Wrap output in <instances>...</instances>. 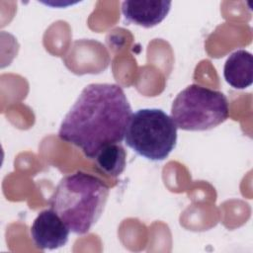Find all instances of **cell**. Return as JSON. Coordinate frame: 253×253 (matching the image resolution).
Segmentation results:
<instances>
[{
    "label": "cell",
    "mask_w": 253,
    "mask_h": 253,
    "mask_svg": "<svg viewBox=\"0 0 253 253\" xmlns=\"http://www.w3.org/2000/svg\"><path fill=\"white\" fill-rule=\"evenodd\" d=\"M94 158L98 169L111 177L120 176L126 165V152L121 143L103 147Z\"/></svg>",
    "instance_id": "obj_8"
},
{
    "label": "cell",
    "mask_w": 253,
    "mask_h": 253,
    "mask_svg": "<svg viewBox=\"0 0 253 253\" xmlns=\"http://www.w3.org/2000/svg\"><path fill=\"white\" fill-rule=\"evenodd\" d=\"M132 115L123 88L117 84L87 85L61 122L60 139L94 158L105 146L121 143Z\"/></svg>",
    "instance_id": "obj_1"
},
{
    "label": "cell",
    "mask_w": 253,
    "mask_h": 253,
    "mask_svg": "<svg viewBox=\"0 0 253 253\" xmlns=\"http://www.w3.org/2000/svg\"><path fill=\"white\" fill-rule=\"evenodd\" d=\"M253 57L245 49L232 52L226 59L223 67L225 81L235 89H244L252 84Z\"/></svg>",
    "instance_id": "obj_7"
},
{
    "label": "cell",
    "mask_w": 253,
    "mask_h": 253,
    "mask_svg": "<svg viewBox=\"0 0 253 253\" xmlns=\"http://www.w3.org/2000/svg\"><path fill=\"white\" fill-rule=\"evenodd\" d=\"M109 196L98 177L81 171L63 177L49 200L52 209L75 234H85L100 218Z\"/></svg>",
    "instance_id": "obj_2"
},
{
    "label": "cell",
    "mask_w": 253,
    "mask_h": 253,
    "mask_svg": "<svg viewBox=\"0 0 253 253\" xmlns=\"http://www.w3.org/2000/svg\"><path fill=\"white\" fill-rule=\"evenodd\" d=\"M70 229L61 217L52 210L42 211L31 226V236L41 250H54L64 246Z\"/></svg>",
    "instance_id": "obj_5"
},
{
    "label": "cell",
    "mask_w": 253,
    "mask_h": 253,
    "mask_svg": "<svg viewBox=\"0 0 253 253\" xmlns=\"http://www.w3.org/2000/svg\"><path fill=\"white\" fill-rule=\"evenodd\" d=\"M170 1L164 0H126L122 3L125 19L143 28H152L160 24L168 15Z\"/></svg>",
    "instance_id": "obj_6"
},
{
    "label": "cell",
    "mask_w": 253,
    "mask_h": 253,
    "mask_svg": "<svg viewBox=\"0 0 253 253\" xmlns=\"http://www.w3.org/2000/svg\"><path fill=\"white\" fill-rule=\"evenodd\" d=\"M228 116L229 105L223 93L191 84L174 99L170 117L177 128L201 131L217 126Z\"/></svg>",
    "instance_id": "obj_4"
},
{
    "label": "cell",
    "mask_w": 253,
    "mask_h": 253,
    "mask_svg": "<svg viewBox=\"0 0 253 253\" xmlns=\"http://www.w3.org/2000/svg\"><path fill=\"white\" fill-rule=\"evenodd\" d=\"M125 141L138 155L152 161L168 157L177 142V126L160 109H140L128 121Z\"/></svg>",
    "instance_id": "obj_3"
}]
</instances>
